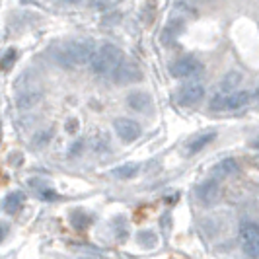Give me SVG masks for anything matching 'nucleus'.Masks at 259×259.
Returning a JSON list of instances; mask_svg holds the SVG:
<instances>
[{"mask_svg": "<svg viewBox=\"0 0 259 259\" xmlns=\"http://www.w3.org/2000/svg\"><path fill=\"white\" fill-rule=\"evenodd\" d=\"M205 98V86L203 84H199V82H189V84H185L180 88L178 92V102L180 105H197L201 100Z\"/></svg>", "mask_w": 259, "mask_h": 259, "instance_id": "obj_6", "label": "nucleus"}, {"mask_svg": "<svg viewBox=\"0 0 259 259\" xmlns=\"http://www.w3.org/2000/svg\"><path fill=\"white\" fill-rule=\"evenodd\" d=\"M139 240H141V244L144 247H154L158 244V236L154 232H150V230H144V232L139 234Z\"/></svg>", "mask_w": 259, "mask_h": 259, "instance_id": "obj_17", "label": "nucleus"}, {"mask_svg": "<svg viewBox=\"0 0 259 259\" xmlns=\"http://www.w3.org/2000/svg\"><path fill=\"white\" fill-rule=\"evenodd\" d=\"M240 236L247 257H259V228L253 221H244L240 224Z\"/></svg>", "mask_w": 259, "mask_h": 259, "instance_id": "obj_3", "label": "nucleus"}, {"mask_svg": "<svg viewBox=\"0 0 259 259\" xmlns=\"http://www.w3.org/2000/svg\"><path fill=\"white\" fill-rule=\"evenodd\" d=\"M6 234H8V228H6V226L0 222V240H4V236H6Z\"/></svg>", "mask_w": 259, "mask_h": 259, "instance_id": "obj_19", "label": "nucleus"}, {"mask_svg": "<svg viewBox=\"0 0 259 259\" xmlns=\"http://www.w3.org/2000/svg\"><path fill=\"white\" fill-rule=\"evenodd\" d=\"M24 205V193H20V191H14L6 197V201H4V208H6V212H16L18 208Z\"/></svg>", "mask_w": 259, "mask_h": 259, "instance_id": "obj_16", "label": "nucleus"}, {"mask_svg": "<svg viewBox=\"0 0 259 259\" xmlns=\"http://www.w3.org/2000/svg\"><path fill=\"white\" fill-rule=\"evenodd\" d=\"M94 51H96L94 49V43H90V41H72V43L63 45L57 51L55 61H57V65L65 66V68L82 66L90 61Z\"/></svg>", "mask_w": 259, "mask_h": 259, "instance_id": "obj_1", "label": "nucleus"}, {"mask_svg": "<svg viewBox=\"0 0 259 259\" xmlns=\"http://www.w3.org/2000/svg\"><path fill=\"white\" fill-rule=\"evenodd\" d=\"M113 127H115L117 137H119L121 141H125V143H133V141H137V139L141 137V125H139L137 121L129 119V117L115 119Z\"/></svg>", "mask_w": 259, "mask_h": 259, "instance_id": "obj_7", "label": "nucleus"}, {"mask_svg": "<svg viewBox=\"0 0 259 259\" xmlns=\"http://www.w3.org/2000/svg\"><path fill=\"white\" fill-rule=\"evenodd\" d=\"M41 197H43V199H47V201H55V199H57L55 191H51V189H45V191L41 189Z\"/></svg>", "mask_w": 259, "mask_h": 259, "instance_id": "obj_18", "label": "nucleus"}, {"mask_svg": "<svg viewBox=\"0 0 259 259\" xmlns=\"http://www.w3.org/2000/svg\"><path fill=\"white\" fill-rule=\"evenodd\" d=\"M139 168H141L139 164L129 162V164H123V166H119V168L113 169V176H117L119 180H131V178H135V176H137Z\"/></svg>", "mask_w": 259, "mask_h": 259, "instance_id": "obj_15", "label": "nucleus"}, {"mask_svg": "<svg viewBox=\"0 0 259 259\" xmlns=\"http://www.w3.org/2000/svg\"><path fill=\"white\" fill-rule=\"evenodd\" d=\"M253 94L247 90L242 92H224V111L228 109H242L251 102Z\"/></svg>", "mask_w": 259, "mask_h": 259, "instance_id": "obj_9", "label": "nucleus"}, {"mask_svg": "<svg viewBox=\"0 0 259 259\" xmlns=\"http://www.w3.org/2000/svg\"><path fill=\"white\" fill-rule=\"evenodd\" d=\"M111 74H113V80L117 84H133V82H139L143 78L141 68L131 61H121Z\"/></svg>", "mask_w": 259, "mask_h": 259, "instance_id": "obj_5", "label": "nucleus"}, {"mask_svg": "<svg viewBox=\"0 0 259 259\" xmlns=\"http://www.w3.org/2000/svg\"><path fill=\"white\" fill-rule=\"evenodd\" d=\"M242 82V74L238 70H232L228 74H224V78L221 80V90L222 92H234L238 88V84Z\"/></svg>", "mask_w": 259, "mask_h": 259, "instance_id": "obj_14", "label": "nucleus"}, {"mask_svg": "<svg viewBox=\"0 0 259 259\" xmlns=\"http://www.w3.org/2000/svg\"><path fill=\"white\" fill-rule=\"evenodd\" d=\"M169 72L176 78H195L203 72V63L195 57H182L176 63H171Z\"/></svg>", "mask_w": 259, "mask_h": 259, "instance_id": "obj_4", "label": "nucleus"}, {"mask_svg": "<svg viewBox=\"0 0 259 259\" xmlns=\"http://www.w3.org/2000/svg\"><path fill=\"white\" fill-rule=\"evenodd\" d=\"M221 197V185L214 178H210L207 182H203L197 189V199L203 203V205H212L217 203Z\"/></svg>", "mask_w": 259, "mask_h": 259, "instance_id": "obj_8", "label": "nucleus"}, {"mask_svg": "<svg viewBox=\"0 0 259 259\" xmlns=\"http://www.w3.org/2000/svg\"><path fill=\"white\" fill-rule=\"evenodd\" d=\"M214 139H217V133H212V131L210 133H201L199 137H195L193 141H189V144H187V154H197L199 150H203Z\"/></svg>", "mask_w": 259, "mask_h": 259, "instance_id": "obj_13", "label": "nucleus"}, {"mask_svg": "<svg viewBox=\"0 0 259 259\" xmlns=\"http://www.w3.org/2000/svg\"><path fill=\"white\" fill-rule=\"evenodd\" d=\"M65 2H78V0H65Z\"/></svg>", "mask_w": 259, "mask_h": 259, "instance_id": "obj_20", "label": "nucleus"}, {"mask_svg": "<svg viewBox=\"0 0 259 259\" xmlns=\"http://www.w3.org/2000/svg\"><path fill=\"white\" fill-rule=\"evenodd\" d=\"M127 105L137 113H148L152 109V98L146 92H131L127 96Z\"/></svg>", "mask_w": 259, "mask_h": 259, "instance_id": "obj_10", "label": "nucleus"}, {"mask_svg": "<svg viewBox=\"0 0 259 259\" xmlns=\"http://www.w3.org/2000/svg\"><path fill=\"white\" fill-rule=\"evenodd\" d=\"M121 61H123L121 49L115 47V45H111V43H105L98 51H94V55H92V59L88 63H90V68L94 74L107 76V74H111L115 70Z\"/></svg>", "mask_w": 259, "mask_h": 259, "instance_id": "obj_2", "label": "nucleus"}, {"mask_svg": "<svg viewBox=\"0 0 259 259\" xmlns=\"http://www.w3.org/2000/svg\"><path fill=\"white\" fill-rule=\"evenodd\" d=\"M238 169H240L238 162L234 158H226V160H222V162H219L214 166L212 176H217V178H230L234 174H238Z\"/></svg>", "mask_w": 259, "mask_h": 259, "instance_id": "obj_12", "label": "nucleus"}, {"mask_svg": "<svg viewBox=\"0 0 259 259\" xmlns=\"http://www.w3.org/2000/svg\"><path fill=\"white\" fill-rule=\"evenodd\" d=\"M41 98H43V92L39 88H33V90H26L22 94H18L16 104H18L20 109H31L33 105H37L41 102Z\"/></svg>", "mask_w": 259, "mask_h": 259, "instance_id": "obj_11", "label": "nucleus"}]
</instances>
